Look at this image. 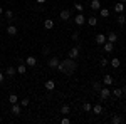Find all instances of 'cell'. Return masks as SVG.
Returning <instances> with one entry per match:
<instances>
[{
    "instance_id": "d6a6232c",
    "label": "cell",
    "mask_w": 126,
    "mask_h": 124,
    "mask_svg": "<svg viewBox=\"0 0 126 124\" xmlns=\"http://www.w3.org/2000/svg\"><path fill=\"white\" fill-rule=\"evenodd\" d=\"M20 106H22V107H27V106H29V99H22V101H20Z\"/></svg>"
},
{
    "instance_id": "9c48e42d",
    "label": "cell",
    "mask_w": 126,
    "mask_h": 124,
    "mask_svg": "<svg viewBox=\"0 0 126 124\" xmlns=\"http://www.w3.org/2000/svg\"><path fill=\"white\" fill-rule=\"evenodd\" d=\"M106 40H108V42H113V44H114V42L118 40V34H116V32H108Z\"/></svg>"
},
{
    "instance_id": "277c9868",
    "label": "cell",
    "mask_w": 126,
    "mask_h": 124,
    "mask_svg": "<svg viewBox=\"0 0 126 124\" xmlns=\"http://www.w3.org/2000/svg\"><path fill=\"white\" fill-rule=\"evenodd\" d=\"M22 106H19V102H15V104H12V107H10V112L14 116H19L20 112H22V109H20Z\"/></svg>"
},
{
    "instance_id": "83f0119b",
    "label": "cell",
    "mask_w": 126,
    "mask_h": 124,
    "mask_svg": "<svg viewBox=\"0 0 126 124\" xmlns=\"http://www.w3.org/2000/svg\"><path fill=\"white\" fill-rule=\"evenodd\" d=\"M99 14H101V17H104V19L109 17V10L108 9H99Z\"/></svg>"
},
{
    "instance_id": "8992f818",
    "label": "cell",
    "mask_w": 126,
    "mask_h": 124,
    "mask_svg": "<svg viewBox=\"0 0 126 124\" xmlns=\"http://www.w3.org/2000/svg\"><path fill=\"white\" fill-rule=\"evenodd\" d=\"M103 49H104V50H106L108 54H109V52H113V50H114V44H113V42H104V44H103Z\"/></svg>"
},
{
    "instance_id": "f1b7e54d",
    "label": "cell",
    "mask_w": 126,
    "mask_h": 124,
    "mask_svg": "<svg viewBox=\"0 0 126 124\" xmlns=\"http://www.w3.org/2000/svg\"><path fill=\"white\" fill-rule=\"evenodd\" d=\"M113 94L116 96V97H121V96L125 94V92H123V89H119V87H116V89L113 91Z\"/></svg>"
},
{
    "instance_id": "8d00e7d4",
    "label": "cell",
    "mask_w": 126,
    "mask_h": 124,
    "mask_svg": "<svg viewBox=\"0 0 126 124\" xmlns=\"http://www.w3.org/2000/svg\"><path fill=\"white\" fill-rule=\"evenodd\" d=\"M72 39H74V40H78V39H79V34H78V32H74V34H72Z\"/></svg>"
},
{
    "instance_id": "b9f144b4",
    "label": "cell",
    "mask_w": 126,
    "mask_h": 124,
    "mask_svg": "<svg viewBox=\"0 0 126 124\" xmlns=\"http://www.w3.org/2000/svg\"><path fill=\"white\" fill-rule=\"evenodd\" d=\"M125 112H126V107H125Z\"/></svg>"
},
{
    "instance_id": "8fae6325",
    "label": "cell",
    "mask_w": 126,
    "mask_h": 124,
    "mask_svg": "<svg viewBox=\"0 0 126 124\" xmlns=\"http://www.w3.org/2000/svg\"><path fill=\"white\" fill-rule=\"evenodd\" d=\"M114 12H116V14H123V12H125V3H123V2H118L116 5H114Z\"/></svg>"
},
{
    "instance_id": "cb8c5ba5",
    "label": "cell",
    "mask_w": 126,
    "mask_h": 124,
    "mask_svg": "<svg viewBox=\"0 0 126 124\" xmlns=\"http://www.w3.org/2000/svg\"><path fill=\"white\" fill-rule=\"evenodd\" d=\"M116 22L119 24V25H123V24L126 22V17L123 15V14H119V15H118V19H116Z\"/></svg>"
},
{
    "instance_id": "60d3db41",
    "label": "cell",
    "mask_w": 126,
    "mask_h": 124,
    "mask_svg": "<svg viewBox=\"0 0 126 124\" xmlns=\"http://www.w3.org/2000/svg\"><path fill=\"white\" fill-rule=\"evenodd\" d=\"M0 24H2V19H0Z\"/></svg>"
},
{
    "instance_id": "4316f807",
    "label": "cell",
    "mask_w": 126,
    "mask_h": 124,
    "mask_svg": "<svg viewBox=\"0 0 126 124\" xmlns=\"http://www.w3.org/2000/svg\"><path fill=\"white\" fill-rule=\"evenodd\" d=\"M121 121H123L121 116H113V117H111V123H113V124H119Z\"/></svg>"
},
{
    "instance_id": "2e32d148",
    "label": "cell",
    "mask_w": 126,
    "mask_h": 124,
    "mask_svg": "<svg viewBox=\"0 0 126 124\" xmlns=\"http://www.w3.org/2000/svg\"><path fill=\"white\" fill-rule=\"evenodd\" d=\"M44 29H47V30L54 29V20L52 19H46V22H44Z\"/></svg>"
},
{
    "instance_id": "d590c367",
    "label": "cell",
    "mask_w": 126,
    "mask_h": 124,
    "mask_svg": "<svg viewBox=\"0 0 126 124\" xmlns=\"http://www.w3.org/2000/svg\"><path fill=\"white\" fill-rule=\"evenodd\" d=\"M3 81H5V74H2V72H0V84H2Z\"/></svg>"
},
{
    "instance_id": "603a6c76",
    "label": "cell",
    "mask_w": 126,
    "mask_h": 124,
    "mask_svg": "<svg viewBox=\"0 0 126 124\" xmlns=\"http://www.w3.org/2000/svg\"><path fill=\"white\" fill-rule=\"evenodd\" d=\"M9 102H10V104H15V102H19V97H17L15 94H10V96H9Z\"/></svg>"
},
{
    "instance_id": "44dd1931",
    "label": "cell",
    "mask_w": 126,
    "mask_h": 124,
    "mask_svg": "<svg viewBox=\"0 0 126 124\" xmlns=\"http://www.w3.org/2000/svg\"><path fill=\"white\" fill-rule=\"evenodd\" d=\"M25 72H27V66L25 64H20L17 67V74H25Z\"/></svg>"
},
{
    "instance_id": "6da1fadb",
    "label": "cell",
    "mask_w": 126,
    "mask_h": 124,
    "mask_svg": "<svg viewBox=\"0 0 126 124\" xmlns=\"http://www.w3.org/2000/svg\"><path fill=\"white\" fill-rule=\"evenodd\" d=\"M61 64L64 66V74H67V76L74 74V70H76V67H78V64H76L74 59H64V60H61Z\"/></svg>"
},
{
    "instance_id": "5bb4252c",
    "label": "cell",
    "mask_w": 126,
    "mask_h": 124,
    "mask_svg": "<svg viewBox=\"0 0 126 124\" xmlns=\"http://www.w3.org/2000/svg\"><path fill=\"white\" fill-rule=\"evenodd\" d=\"M59 62H61V60H59L57 57H50V59H49V67H52V69H56V67L59 66Z\"/></svg>"
},
{
    "instance_id": "f546056e",
    "label": "cell",
    "mask_w": 126,
    "mask_h": 124,
    "mask_svg": "<svg viewBox=\"0 0 126 124\" xmlns=\"http://www.w3.org/2000/svg\"><path fill=\"white\" fill-rule=\"evenodd\" d=\"M93 89H94V92H99L101 91V82H93Z\"/></svg>"
},
{
    "instance_id": "3957f363",
    "label": "cell",
    "mask_w": 126,
    "mask_h": 124,
    "mask_svg": "<svg viewBox=\"0 0 126 124\" xmlns=\"http://www.w3.org/2000/svg\"><path fill=\"white\" fill-rule=\"evenodd\" d=\"M79 54H81V47L76 45V47H72L69 50V59H74V60H76V59L79 57Z\"/></svg>"
},
{
    "instance_id": "e575fe53",
    "label": "cell",
    "mask_w": 126,
    "mask_h": 124,
    "mask_svg": "<svg viewBox=\"0 0 126 124\" xmlns=\"http://www.w3.org/2000/svg\"><path fill=\"white\" fill-rule=\"evenodd\" d=\"M61 123H62V124H69V123H71V119H69L67 116H66V117H64V119H62V121H61Z\"/></svg>"
},
{
    "instance_id": "f35d334b",
    "label": "cell",
    "mask_w": 126,
    "mask_h": 124,
    "mask_svg": "<svg viewBox=\"0 0 126 124\" xmlns=\"http://www.w3.org/2000/svg\"><path fill=\"white\" fill-rule=\"evenodd\" d=\"M2 14H3V7L0 5V15H2Z\"/></svg>"
},
{
    "instance_id": "ac0fdd59",
    "label": "cell",
    "mask_w": 126,
    "mask_h": 124,
    "mask_svg": "<svg viewBox=\"0 0 126 124\" xmlns=\"http://www.w3.org/2000/svg\"><path fill=\"white\" fill-rule=\"evenodd\" d=\"M14 74H17V69H14V67H7V70H5V76L14 77Z\"/></svg>"
},
{
    "instance_id": "ba28073f",
    "label": "cell",
    "mask_w": 126,
    "mask_h": 124,
    "mask_svg": "<svg viewBox=\"0 0 126 124\" xmlns=\"http://www.w3.org/2000/svg\"><path fill=\"white\" fill-rule=\"evenodd\" d=\"M113 82H114V81H113V76L106 74V76L103 77V84H104V86H113Z\"/></svg>"
},
{
    "instance_id": "ffe728a7",
    "label": "cell",
    "mask_w": 126,
    "mask_h": 124,
    "mask_svg": "<svg viewBox=\"0 0 126 124\" xmlns=\"http://www.w3.org/2000/svg\"><path fill=\"white\" fill-rule=\"evenodd\" d=\"M7 34H9V35H15V34H17V27H15V25H9V27H7Z\"/></svg>"
},
{
    "instance_id": "d4e9b609",
    "label": "cell",
    "mask_w": 126,
    "mask_h": 124,
    "mask_svg": "<svg viewBox=\"0 0 126 124\" xmlns=\"http://www.w3.org/2000/svg\"><path fill=\"white\" fill-rule=\"evenodd\" d=\"M91 109H93V106L89 104V102H84V104H82V111H84V112H91Z\"/></svg>"
},
{
    "instance_id": "5b68a950",
    "label": "cell",
    "mask_w": 126,
    "mask_h": 124,
    "mask_svg": "<svg viewBox=\"0 0 126 124\" xmlns=\"http://www.w3.org/2000/svg\"><path fill=\"white\" fill-rule=\"evenodd\" d=\"M74 22H76L78 25H84V24H86V17H84V15H82V14L79 12L78 15L74 17Z\"/></svg>"
},
{
    "instance_id": "d6986e66",
    "label": "cell",
    "mask_w": 126,
    "mask_h": 124,
    "mask_svg": "<svg viewBox=\"0 0 126 124\" xmlns=\"http://www.w3.org/2000/svg\"><path fill=\"white\" fill-rule=\"evenodd\" d=\"M91 9L93 10H99L101 9V2H99V0H93V2H91Z\"/></svg>"
},
{
    "instance_id": "52a82bcc",
    "label": "cell",
    "mask_w": 126,
    "mask_h": 124,
    "mask_svg": "<svg viewBox=\"0 0 126 124\" xmlns=\"http://www.w3.org/2000/svg\"><path fill=\"white\" fill-rule=\"evenodd\" d=\"M59 19L64 20V22H66V20H69V19H71V12H69V10H62V12L59 14Z\"/></svg>"
},
{
    "instance_id": "ab89813d",
    "label": "cell",
    "mask_w": 126,
    "mask_h": 124,
    "mask_svg": "<svg viewBox=\"0 0 126 124\" xmlns=\"http://www.w3.org/2000/svg\"><path fill=\"white\" fill-rule=\"evenodd\" d=\"M119 2H123V3H125V2H126V0H119Z\"/></svg>"
},
{
    "instance_id": "1f68e13d",
    "label": "cell",
    "mask_w": 126,
    "mask_h": 124,
    "mask_svg": "<svg viewBox=\"0 0 126 124\" xmlns=\"http://www.w3.org/2000/svg\"><path fill=\"white\" fill-rule=\"evenodd\" d=\"M5 17L9 20H14V12H12V10H7V12H5Z\"/></svg>"
},
{
    "instance_id": "7402d4cb",
    "label": "cell",
    "mask_w": 126,
    "mask_h": 124,
    "mask_svg": "<svg viewBox=\"0 0 126 124\" xmlns=\"http://www.w3.org/2000/svg\"><path fill=\"white\" fill-rule=\"evenodd\" d=\"M111 66L114 67V69H118V67L121 66V60H119V59H118V57H114V59H111Z\"/></svg>"
},
{
    "instance_id": "484cf974",
    "label": "cell",
    "mask_w": 126,
    "mask_h": 124,
    "mask_svg": "<svg viewBox=\"0 0 126 124\" xmlns=\"http://www.w3.org/2000/svg\"><path fill=\"white\" fill-rule=\"evenodd\" d=\"M69 112H71V109H69V106H62V107H61V114L67 116Z\"/></svg>"
},
{
    "instance_id": "7a4b0ae2",
    "label": "cell",
    "mask_w": 126,
    "mask_h": 124,
    "mask_svg": "<svg viewBox=\"0 0 126 124\" xmlns=\"http://www.w3.org/2000/svg\"><path fill=\"white\" fill-rule=\"evenodd\" d=\"M109 96H111V91H109V87H101V91H99V97H101V101H108L109 99Z\"/></svg>"
},
{
    "instance_id": "74e56055",
    "label": "cell",
    "mask_w": 126,
    "mask_h": 124,
    "mask_svg": "<svg viewBox=\"0 0 126 124\" xmlns=\"http://www.w3.org/2000/svg\"><path fill=\"white\" fill-rule=\"evenodd\" d=\"M46 2H47V0H37V3H40V5H42V3H46Z\"/></svg>"
},
{
    "instance_id": "4fadbf2b",
    "label": "cell",
    "mask_w": 126,
    "mask_h": 124,
    "mask_svg": "<svg viewBox=\"0 0 126 124\" xmlns=\"http://www.w3.org/2000/svg\"><path fill=\"white\" fill-rule=\"evenodd\" d=\"M44 87H46L47 91H54V87H56V82H54L52 79H49V81H46V84H44Z\"/></svg>"
},
{
    "instance_id": "4dcf8cb0",
    "label": "cell",
    "mask_w": 126,
    "mask_h": 124,
    "mask_svg": "<svg viewBox=\"0 0 126 124\" xmlns=\"http://www.w3.org/2000/svg\"><path fill=\"white\" fill-rule=\"evenodd\" d=\"M74 9L78 10V12H81V14H82V10H84V5H82V3H74Z\"/></svg>"
},
{
    "instance_id": "30bf717a",
    "label": "cell",
    "mask_w": 126,
    "mask_h": 124,
    "mask_svg": "<svg viewBox=\"0 0 126 124\" xmlns=\"http://www.w3.org/2000/svg\"><path fill=\"white\" fill-rule=\"evenodd\" d=\"M104 42H106V35H104V34H97L96 35V44L97 45H103Z\"/></svg>"
},
{
    "instance_id": "9a60e30c",
    "label": "cell",
    "mask_w": 126,
    "mask_h": 124,
    "mask_svg": "<svg viewBox=\"0 0 126 124\" xmlns=\"http://www.w3.org/2000/svg\"><path fill=\"white\" fill-rule=\"evenodd\" d=\"M25 62H27V66H29V67H34L35 64H37V59L34 57V55H29V57L25 59Z\"/></svg>"
},
{
    "instance_id": "7c38bea8",
    "label": "cell",
    "mask_w": 126,
    "mask_h": 124,
    "mask_svg": "<svg viewBox=\"0 0 126 124\" xmlns=\"http://www.w3.org/2000/svg\"><path fill=\"white\" fill-rule=\"evenodd\" d=\"M91 111H93V112H94L96 116L103 114V106H101V104H94V106H93V109H91Z\"/></svg>"
},
{
    "instance_id": "836d02e7",
    "label": "cell",
    "mask_w": 126,
    "mask_h": 124,
    "mask_svg": "<svg viewBox=\"0 0 126 124\" xmlns=\"http://www.w3.org/2000/svg\"><path fill=\"white\" fill-rule=\"evenodd\" d=\"M99 64H101L103 67H104V66H108V59H101V60H99Z\"/></svg>"
},
{
    "instance_id": "e0dca14e",
    "label": "cell",
    "mask_w": 126,
    "mask_h": 124,
    "mask_svg": "<svg viewBox=\"0 0 126 124\" xmlns=\"http://www.w3.org/2000/svg\"><path fill=\"white\" fill-rule=\"evenodd\" d=\"M86 22L91 25V27H96V25H97V19H96V17H87Z\"/></svg>"
}]
</instances>
